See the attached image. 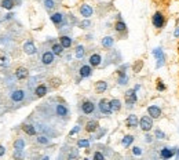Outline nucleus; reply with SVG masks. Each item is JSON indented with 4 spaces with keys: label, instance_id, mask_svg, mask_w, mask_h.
<instances>
[{
    "label": "nucleus",
    "instance_id": "obj_1",
    "mask_svg": "<svg viewBox=\"0 0 179 160\" xmlns=\"http://www.w3.org/2000/svg\"><path fill=\"white\" fill-rule=\"evenodd\" d=\"M157 149V157L158 159H172V157H175L176 155V149H178V146H168V145H163V146H158Z\"/></svg>",
    "mask_w": 179,
    "mask_h": 160
},
{
    "label": "nucleus",
    "instance_id": "obj_2",
    "mask_svg": "<svg viewBox=\"0 0 179 160\" xmlns=\"http://www.w3.org/2000/svg\"><path fill=\"white\" fill-rule=\"evenodd\" d=\"M165 22H167V18L161 11H156L152 17V24L156 29H163L165 26Z\"/></svg>",
    "mask_w": 179,
    "mask_h": 160
},
{
    "label": "nucleus",
    "instance_id": "obj_3",
    "mask_svg": "<svg viewBox=\"0 0 179 160\" xmlns=\"http://www.w3.org/2000/svg\"><path fill=\"white\" fill-rule=\"evenodd\" d=\"M153 57L156 58V68H161V66L165 65V54H164V50H163V47H156L154 50L152 51Z\"/></svg>",
    "mask_w": 179,
    "mask_h": 160
},
{
    "label": "nucleus",
    "instance_id": "obj_4",
    "mask_svg": "<svg viewBox=\"0 0 179 160\" xmlns=\"http://www.w3.org/2000/svg\"><path fill=\"white\" fill-rule=\"evenodd\" d=\"M153 120H154V119H153L152 116H149V115L142 116V117L139 119V128L142 131H145V133L150 131L153 128Z\"/></svg>",
    "mask_w": 179,
    "mask_h": 160
},
{
    "label": "nucleus",
    "instance_id": "obj_5",
    "mask_svg": "<svg viewBox=\"0 0 179 160\" xmlns=\"http://www.w3.org/2000/svg\"><path fill=\"white\" fill-rule=\"evenodd\" d=\"M124 97H125V105L127 106H134V104H137V101H138V95H137V91H135L134 89H130V90H127L125 91V94H124Z\"/></svg>",
    "mask_w": 179,
    "mask_h": 160
},
{
    "label": "nucleus",
    "instance_id": "obj_6",
    "mask_svg": "<svg viewBox=\"0 0 179 160\" xmlns=\"http://www.w3.org/2000/svg\"><path fill=\"white\" fill-rule=\"evenodd\" d=\"M98 109L99 112L102 113L103 116H110L112 113V108H110V104H109V101L107 99H105V98H102L101 101L98 102Z\"/></svg>",
    "mask_w": 179,
    "mask_h": 160
},
{
    "label": "nucleus",
    "instance_id": "obj_7",
    "mask_svg": "<svg viewBox=\"0 0 179 160\" xmlns=\"http://www.w3.org/2000/svg\"><path fill=\"white\" fill-rule=\"evenodd\" d=\"M147 115L152 116L156 120V119H160L163 116V110H161V108L158 105H149L147 106Z\"/></svg>",
    "mask_w": 179,
    "mask_h": 160
},
{
    "label": "nucleus",
    "instance_id": "obj_8",
    "mask_svg": "<svg viewBox=\"0 0 179 160\" xmlns=\"http://www.w3.org/2000/svg\"><path fill=\"white\" fill-rule=\"evenodd\" d=\"M81 112H83L84 115H93V113L95 112V104L91 101H84L83 104H81Z\"/></svg>",
    "mask_w": 179,
    "mask_h": 160
},
{
    "label": "nucleus",
    "instance_id": "obj_9",
    "mask_svg": "<svg viewBox=\"0 0 179 160\" xmlns=\"http://www.w3.org/2000/svg\"><path fill=\"white\" fill-rule=\"evenodd\" d=\"M79 11H80L81 17H84V18H90V17H91V15L94 14V10H93V7L90 6V4H87V3L81 4V6H80V9H79Z\"/></svg>",
    "mask_w": 179,
    "mask_h": 160
},
{
    "label": "nucleus",
    "instance_id": "obj_10",
    "mask_svg": "<svg viewBox=\"0 0 179 160\" xmlns=\"http://www.w3.org/2000/svg\"><path fill=\"white\" fill-rule=\"evenodd\" d=\"M125 126L128 128H137L139 126V119L137 115H130L128 117L125 119Z\"/></svg>",
    "mask_w": 179,
    "mask_h": 160
},
{
    "label": "nucleus",
    "instance_id": "obj_11",
    "mask_svg": "<svg viewBox=\"0 0 179 160\" xmlns=\"http://www.w3.org/2000/svg\"><path fill=\"white\" fill-rule=\"evenodd\" d=\"M54 55H55V54H54L52 51H44L42 55V62L44 64V65H51V64L54 62Z\"/></svg>",
    "mask_w": 179,
    "mask_h": 160
},
{
    "label": "nucleus",
    "instance_id": "obj_12",
    "mask_svg": "<svg viewBox=\"0 0 179 160\" xmlns=\"http://www.w3.org/2000/svg\"><path fill=\"white\" fill-rule=\"evenodd\" d=\"M24 51H25V54H28V55H33V54H36L37 48H36L35 43H33L32 40H28V42L24 44Z\"/></svg>",
    "mask_w": 179,
    "mask_h": 160
},
{
    "label": "nucleus",
    "instance_id": "obj_13",
    "mask_svg": "<svg viewBox=\"0 0 179 160\" xmlns=\"http://www.w3.org/2000/svg\"><path fill=\"white\" fill-rule=\"evenodd\" d=\"M50 19H51V22L55 24L57 26H61V25L63 24V14L62 12H54V14H51Z\"/></svg>",
    "mask_w": 179,
    "mask_h": 160
},
{
    "label": "nucleus",
    "instance_id": "obj_14",
    "mask_svg": "<svg viewBox=\"0 0 179 160\" xmlns=\"http://www.w3.org/2000/svg\"><path fill=\"white\" fill-rule=\"evenodd\" d=\"M117 75H119V79H117V83L120 84V86H125V84L130 82V77L128 75L125 73L124 71H121V69H119L117 71Z\"/></svg>",
    "mask_w": 179,
    "mask_h": 160
},
{
    "label": "nucleus",
    "instance_id": "obj_15",
    "mask_svg": "<svg viewBox=\"0 0 179 160\" xmlns=\"http://www.w3.org/2000/svg\"><path fill=\"white\" fill-rule=\"evenodd\" d=\"M101 61H102V57L99 54H93V55L88 58V62L93 68H96V66L101 65Z\"/></svg>",
    "mask_w": 179,
    "mask_h": 160
},
{
    "label": "nucleus",
    "instance_id": "obj_16",
    "mask_svg": "<svg viewBox=\"0 0 179 160\" xmlns=\"http://www.w3.org/2000/svg\"><path fill=\"white\" fill-rule=\"evenodd\" d=\"M29 76V71H28L26 68H18L17 71H15V77H17L18 80H24L26 79V77Z\"/></svg>",
    "mask_w": 179,
    "mask_h": 160
},
{
    "label": "nucleus",
    "instance_id": "obj_17",
    "mask_svg": "<svg viewBox=\"0 0 179 160\" xmlns=\"http://www.w3.org/2000/svg\"><path fill=\"white\" fill-rule=\"evenodd\" d=\"M79 73H80V77H90L91 75H93V68H91V65H83L80 68V71H79Z\"/></svg>",
    "mask_w": 179,
    "mask_h": 160
},
{
    "label": "nucleus",
    "instance_id": "obj_18",
    "mask_svg": "<svg viewBox=\"0 0 179 160\" xmlns=\"http://www.w3.org/2000/svg\"><path fill=\"white\" fill-rule=\"evenodd\" d=\"M24 98H25V91H22V90H15V91H12L11 99L14 102H21Z\"/></svg>",
    "mask_w": 179,
    "mask_h": 160
},
{
    "label": "nucleus",
    "instance_id": "obj_19",
    "mask_svg": "<svg viewBox=\"0 0 179 160\" xmlns=\"http://www.w3.org/2000/svg\"><path fill=\"white\" fill-rule=\"evenodd\" d=\"M98 128H99V124H98L96 120H90V122H87V124H86L87 133H95Z\"/></svg>",
    "mask_w": 179,
    "mask_h": 160
},
{
    "label": "nucleus",
    "instance_id": "obj_20",
    "mask_svg": "<svg viewBox=\"0 0 179 160\" xmlns=\"http://www.w3.org/2000/svg\"><path fill=\"white\" fill-rule=\"evenodd\" d=\"M106 90H107V83L105 80H99V82L95 83V91L98 92V94H102V92H105Z\"/></svg>",
    "mask_w": 179,
    "mask_h": 160
},
{
    "label": "nucleus",
    "instance_id": "obj_21",
    "mask_svg": "<svg viewBox=\"0 0 179 160\" xmlns=\"http://www.w3.org/2000/svg\"><path fill=\"white\" fill-rule=\"evenodd\" d=\"M55 112H57L58 116H61V117H65V116L69 115V109L65 106V105L62 104H58L57 108H55Z\"/></svg>",
    "mask_w": 179,
    "mask_h": 160
},
{
    "label": "nucleus",
    "instance_id": "obj_22",
    "mask_svg": "<svg viewBox=\"0 0 179 160\" xmlns=\"http://www.w3.org/2000/svg\"><path fill=\"white\" fill-rule=\"evenodd\" d=\"M109 104H110L112 112H119V110L121 109V101H120V99H117V98L110 99V101H109Z\"/></svg>",
    "mask_w": 179,
    "mask_h": 160
},
{
    "label": "nucleus",
    "instance_id": "obj_23",
    "mask_svg": "<svg viewBox=\"0 0 179 160\" xmlns=\"http://www.w3.org/2000/svg\"><path fill=\"white\" fill-rule=\"evenodd\" d=\"M134 139H135V138H134V135H130V134H128V135H125L124 138L121 139V145L124 146V148H128V146H131V145H132Z\"/></svg>",
    "mask_w": 179,
    "mask_h": 160
},
{
    "label": "nucleus",
    "instance_id": "obj_24",
    "mask_svg": "<svg viewBox=\"0 0 179 160\" xmlns=\"http://www.w3.org/2000/svg\"><path fill=\"white\" fill-rule=\"evenodd\" d=\"M35 94L37 95V97H44L46 94H47V86L46 84H40V86L36 87L35 90Z\"/></svg>",
    "mask_w": 179,
    "mask_h": 160
},
{
    "label": "nucleus",
    "instance_id": "obj_25",
    "mask_svg": "<svg viewBox=\"0 0 179 160\" xmlns=\"http://www.w3.org/2000/svg\"><path fill=\"white\" fill-rule=\"evenodd\" d=\"M51 51H52L55 55H62L63 53V46L61 43H54L52 47H51Z\"/></svg>",
    "mask_w": 179,
    "mask_h": 160
},
{
    "label": "nucleus",
    "instance_id": "obj_26",
    "mask_svg": "<svg viewBox=\"0 0 179 160\" xmlns=\"http://www.w3.org/2000/svg\"><path fill=\"white\" fill-rule=\"evenodd\" d=\"M113 44H114V39L112 36H106V37L102 39V46L105 48H110Z\"/></svg>",
    "mask_w": 179,
    "mask_h": 160
},
{
    "label": "nucleus",
    "instance_id": "obj_27",
    "mask_svg": "<svg viewBox=\"0 0 179 160\" xmlns=\"http://www.w3.org/2000/svg\"><path fill=\"white\" fill-rule=\"evenodd\" d=\"M84 54H86V48H84V46H81V44L76 46V50H75L76 58H79V59L84 58Z\"/></svg>",
    "mask_w": 179,
    "mask_h": 160
},
{
    "label": "nucleus",
    "instance_id": "obj_28",
    "mask_svg": "<svg viewBox=\"0 0 179 160\" xmlns=\"http://www.w3.org/2000/svg\"><path fill=\"white\" fill-rule=\"evenodd\" d=\"M59 43L63 46V48H69L72 46V39L69 37V36H61Z\"/></svg>",
    "mask_w": 179,
    "mask_h": 160
},
{
    "label": "nucleus",
    "instance_id": "obj_29",
    "mask_svg": "<svg viewBox=\"0 0 179 160\" xmlns=\"http://www.w3.org/2000/svg\"><path fill=\"white\" fill-rule=\"evenodd\" d=\"M114 29H116V32H125L127 30V25H125V22L123 19H119L116 22V25H114Z\"/></svg>",
    "mask_w": 179,
    "mask_h": 160
},
{
    "label": "nucleus",
    "instance_id": "obj_30",
    "mask_svg": "<svg viewBox=\"0 0 179 160\" xmlns=\"http://www.w3.org/2000/svg\"><path fill=\"white\" fill-rule=\"evenodd\" d=\"M154 138L157 139V141H164V139L167 138V135H165V133H164L163 130L157 128V130L154 131Z\"/></svg>",
    "mask_w": 179,
    "mask_h": 160
},
{
    "label": "nucleus",
    "instance_id": "obj_31",
    "mask_svg": "<svg viewBox=\"0 0 179 160\" xmlns=\"http://www.w3.org/2000/svg\"><path fill=\"white\" fill-rule=\"evenodd\" d=\"M24 131L28 135H36V127L32 124H25L24 126Z\"/></svg>",
    "mask_w": 179,
    "mask_h": 160
},
{
    "label": "nucleus",
    "instance_id": "obj_32",
    "mask_svg": "<svg viewBox=\"0 0 179 160\" xmlns=\"http://www.w3.org/2000/svg\"><path fill=\"white\" fill-rule=\"evenodd\" d=\"M14 149L15 151H24L25 149V141L24 139H17V141H15L14 142Z\"/></svg>",
    "mask_w": 179,
    "mask_h": 160
},
{
    "label": "nucleus",
    "instance_id": "obj_33",
    "mask_svg": "<svg viewBox=\"0 0 179 160\" xmlns=\"http://www.w3.org/2000/svg\"><path fill=\"white\" fill-rule=\"evenodd\" d=\"M2 7L6 10H12V7H14V0H3V2H2Z\"/></svg>",
    "mask_w": 179,
    "mask_h": 160
},
{
    "label": "nucleus",
    "instance_id": "obj_34",
    "mask_svg": "<svg viewBox=\"0 0 179 160\" xmlns=\"http://www.w3.org/2000/svg\"><path fill=\"white\" fill-rule=\"evenodd\" d=\"M77 146L79 148H88L90 146V141L88 139H86V138H81V139H79L77 141Z\"/></svg>",
    "mask_w": 179,
    "mask_h": 160
},
{
    "label": "nucleus",
    "instance_id": "obj_35",
    "mask_svg": "<svg viewBox=\"0 0 179 160\" xmlns=\"http://www.w3.org/2000/svg\"><path fill=\"white\" fill-rule=\"evenodd\" d=\"M156 89H157V91H165L167 90V86H165L164 83H163V80L161 79H157V84H156Z\"/></svg>",
    "mask_w": 179,
    "mask_h": 160
},
{
    "label": "nucleus",
    "instance_id": "obj_36",
    "mask_svg": "<svg viewBox=\"0 0 179 160\" xmlns=\"http://www.w3.org/2000/svg\"><path fill=\"white\" fill-rule=\"evenodd\" d=\"M36 139H37V142L42 144V145H48V144H50V139H48L46 135H39Z\"/></svg>",
    "mask_w": 179,
    "mask_h": 160
},
{
    "label": "nucleus",
    "instance_id": "obj_37",
    "mask_svg": "<svg viewBox=\"0 0 179 160\" xmlns=\"http://www.w3.org/2000/svg\"><path fill=\"white\" fill-rule=\"evenodd\" d=\"M143 68V61H137V62L134 64V66H132V69H134V72L135 73H138V72H140V69Z\"/></svg>",
    "mask_w": 179,
    "mask_h": 160
},
{
    "label": "nucleus",
    "instance_id": "obj_38",
    "mask_svg": "<svg viewBox=\"0 0 179 160\" xmlns=\"http://www.w3.org/2000/svg\"><path fill=\"white\" fill-rule=\"evenodd\" d=\"M145 142H146V144H153V142H154V135H152V134H150V131L145 133Z\"/></svg>",
    "mask_w": 179,
    "mask_h": 160
},
{
    "label": "nucleus",
    "instance_id": "obj_39",
    "mask_svg": "<svg viewBox=\"0 0 179 160\" xmlns=\"http://www.w3.org/2000/svg\"><path fill=\"white\" fill-rule=\"evenodd\" d=\"M44 7L47 10H52L55 7V2L54 0H44Z\"/></svg>",
    "mask_w": 179,
    "mask_h": 160
},
{
    "label": "nucleus",
    "instance_id": "obj_40",
    "mask_svg": "<svg viewBox=\"0 0 179 160\" xmlns=\"http://www.w3.org/2000/svg\"><path fill=\"white\" fill-rule=\"evenodd\" d=\"M132 155H134V156H142L143 155L142 148H140V146H134V148H132Z\"/></svg>",
    "mask_w": 179,
    "mask_h": 160
},
{
    "label": "nucleus",
    "instance_id": "obj_41",
    "mask_svg": "<svg viewBox=\"0 0 179 160\" xmlns=\"http://www.w3.org/2000/svg\"><path fill=\"white\" fill-rule=\"evenodd\" d=\"M76 157H79L77 149H72V151L69 152V155H68V159H76Z\"/></svg>",
    "mask_w": 179,
    "mask_h": 160
},
{
    "label": "nucleus",
    "instance_id": "obj_42",
    "mask_svg": "<svg viewBox=\"0 0 179 160\" xmlns=\"http://www.w3.org/2000/svg\"><path fill=\"white\" fill-rule=\"evenodd\" d=\"M88 26H91V21H90L88 18H86V19H84V21H81L80 22V28H88Z\"/></svg>",
    "mask_w": 179,
    "mask_h": 160
},
{
    "label": "nucleus",
    "instance_id": "obj_43",
    "mask_svg": "<svg viewBox=\"0 0 179 160\" xmlns=\"http://www.w3.org/2000/svg\"><path fill=\"white\" fill-rule=\"evenodd\" d=\"M93 157H94L95 160H105V155H103V153H101V152H95Z\"/></svg>",
    "mask_w": 179,
    "mask_h": 160
},
{
    "label": "nucleus",
    "instance_id": "obj_44",
    "mask_svg": "<svg viewBox=\"0 0 179 160\" xmlns=\"http://www.w3.org/2000/svg\"><path fill=\"white\" fill-rule=\"evenodd\" d=\"M79 131H80V126H75V127L70 130V133H69V137H72V135H75V134H77Z\"/></svg>",
    "mask_w": 179,
    "mask_h": 160
},
{
    "label": "nucleus",
    "instance_id": "obj_45",
    "mask_svg": "<svg viewBox=\"0 0 179 160\" xmlns=\"http://www.w3.org/2000/svg\"><path fill=\"white\" fill-rule=\"evenodd\" d=\"M174 37H176V39L179 37V26H176L175 30H174Z\"/></svg>",
    "mask_w": 179,
    "mask_h": 160
},
{
    "label": "nucleus",
    "instance_id": "obj_46",
    "mask_svg": "<svg viewBox=\"0 0 179 160\" xmlns=\"http://www.w3.org/2000/svg\"><path fill=\"white\" fill-rule=\"evenodd\" d=\"M103 134H105V130H99V133L96 134V137H95V138H96V139H98V138H101V137L103 135Z\"/></svg>",
    "mask_w": 179,
    "mask_h": 160
},
{
    "label": "nucleus",
    "instance_id": "obj_47",
    "mask_svg": "<svg viewBox=\"0 0 179 160\" xmlns=\"http://www.w3.org/2000/svg\"><path fill=\"white\" fill-rule=\"evenodd\" d=\"M4 152H6L4 146H2V145H0V156H3V155H4Z\"/></svg>",
    "mask_w": 179,
    "mask_h": 160
},
{
    "label": "nucleus",
    "instance_id": "obj_48",
    "mask_svg": "<svg viewBox=\"0 0 179 160\" xmlns=\"http://www.w3.org/2000/svg\"><path fill=\"white\" fill-rule=\"evenodd\" d=\"M4 61H6L4 58H0V66H2V65H4Z\"/></svg>",
    "mask_w": 179,
    "mask_h": 160
},
{
    "label": "nucleus",
    "instance_id": "obj_49",
    "mask_svg": "<svg viewBox=\"0 0 179 160\" xmlns=\"http://www.w3.org/2000/svg\"><path fill=\"white\" fill-rule=\"evenodd\" d=\"M175 159H179V148L176 149V155H175Z\"/></svg>",
    "mask_w": 179,
    "mask_h": 160
},
{
    "label": "nucleus",
    "instance_id": "obj_50",
    "mask_svg": "<svg viewBox=\"0 0 179 160\" xmlns=\"http://www.w3.org/2000/svg\"><path fill=\"white\" fill-rule=\"evenodd\" d=\"M139 89H140V86H139V84H137V86L134 87V90H135V91H138V90H139Z\"/></svg>",
    "mask_w": 179,
    "mask_h": 160
},
{
    "label": "nucleus",
    "instance_id": "obj_51",
    "mask_svg": "<svg viewBox=\"0 0 179 160\" xmlns=\"http://www.w3.org/2000/svg\"><path fill=\"white\" fill-rule=\"evenodd\" d=\"M11 17H14V15H12V14H11V12H10V14H8V15H7V17H6V18H7V19H10V18H11Z\"/></svg>",
    "mask_w": 179,
    "mask_h": 160
}]
</instances>
